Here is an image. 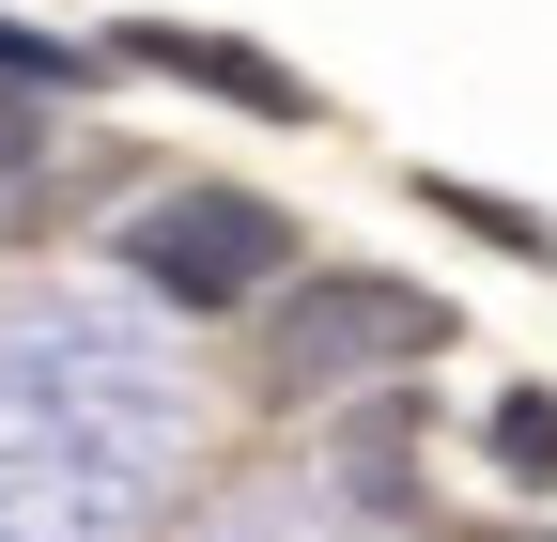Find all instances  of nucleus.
<instances>
[{"instance_id": "nucleus-4", "label": "nucleus", "mask_w": 557, "mask_h": 542, "mask_svg": "<svg viewBox=\"0 0 557 542\" xmlns=\"http://www.w3.org/2000/svg\"><path fill=\"white\" fill-rule=\"evenodd\" d=\"M418 201H434L449 233H480V248H511V263H557V218H527V201H496V186H465V171H418Z\"/></svg>"}, {"instance_id": "nucleus-5", "label": "nucleus", "mask_w": 557, "mask_h": 542, "mask_svg": "<svg viewBox=\"0 0 557 542\" xmlns=\"http://www.w3.org/2000/svg\"><path fill=\"white\" fill-rule=\"evenodd\" d=\"M496 465H511V481H557V403H542V387L496 403Z\"/></svg>"}, {"instance_id": "nucleus-7", "label": "nucleus", "mask_w": 557, "mask_h": 542, "mask_svg": "<svg viewBox=\"0 0 557 542\" xmlns=\"http://www.w3.org/2000/svg\"><path fill=\"white\" fill-rule=\"evenodd\" d=\"M0 78H16V94H62V78H78V47H47V32L0 16Z\"/></svg>"}, {"instance_id": "nucleus-1", "label": "nucleus", "mask_w": 557, "mask_h": 542, "mask_svg": "<svg viewBox=\"0 0 557 542\" xmlns=\"http://www.w3.org/2000/svg\"><path fill=\"white\" fill-rule=\"evenodd\" d=\"M403 357H449V295L372 280V263H295L248 325V403H325V387H372Z\"/></svg>"}, {"instance_id": "nucleus-8", "label": "nucleus", "mask_w": 557, "mask_h": 542, "mask_svg": "<svg viewBox=\"0 0 557 542\" xmlns=\"http://www.w3.org/2000/svg\"><path fill=\"white\" fill-rule=\"evenodd\" d=\"M480 542H557V527H480Z\"/></svg>"}, {"instance_id": "nucleus-2", "label": "nucleus", "mask_w": 557, "mask_h": 542, "mask_svg": "<svg viewBox=\"0 0 557 542\" xmlns=\"http://www.w3.org/2000/svg\"><path fill=\"white\" fill-rule=\"evenodd\" d=\"M109 263L156 310H263L278 280H295V218H278L263 186H156Z\"/></svg>"}, {"instance_id": "nucleus-6", "label": "nucleus", "mask_w": 557, "mask_h": 542, "mask_svg": "<svg viewBox=\"0 0 557 542\" xmlns=\"http://www.w3.org/2000/svg\"><path fill=\"white\" fill-rule=\"evenodd\" d=\"M32 171H47V109H16V94H0V233L32 218Z\"/></svg>"}, {"instance_id": "nucleus-3", "label": "nucleus", "mask_w": 557, "mask_h": 542, "mask_svg": "<svg viewBox=\"0 0 557 542\" xmlns=\"http://www.w3.org/2000/svg\"><path fill=\"white\" fill-rule=\"evenodd\" d=\"M124 62H156V78H186V94H218V109H263V124H310L325 94L295 78L278 47H233V32H186V16H124L109 32Z\"/></svg>"}]
</instances>
